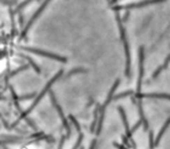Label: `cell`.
Listing matches in <instances>:
<instances>
[{"label":"cell","mask_w":170,"mask_h":149,"mask_svg":"<svg viewBox=\"0 0 170 149\" xmlns=\"http://www.w3.org/2000/svg\"><path fill=\"white\" fill-rule=\"evenodd\" d=\"M164 1H166V0H142V1H139V2L128 3V4H126V5L113 6L112 9L115 11H119L122 9L130 10V9H134V8H141V7H145L147 5H151V4H157V3H161Z\"/></svg>","instance_id":"3"},{"label":"cell","mask_w":170,"mask_h":149,"mask_svg":"<svg viewBox=\"0 0 170 149\" xmlns=\"http://www.w3.org/2000/svg\"><path fill=\"white\" fill-rule=\"evenodd\" d=\"M118 109L120 113V116L122 118V121H123V124H124V128H126V136L128 137L129 139L132 138V135H131V129L129 128V125H128V121H127V118H126V113H124V110L122 106H119Z\"/></svg>","instance_id":"9"},{"label":"cell","mask_w":170,"mask_h":149,"mask_svg":"<svg viewBox=\"0 0 170 149\" xmlns=\"http://www.w3.org/2000/svg\"><path fill=\"white\" fill-rule=\"evenodd\" d=\"M100 104H97V109L94 111V120L92 122V125H90V132H94L96 130L97 123L99 122V116H100Z\"/></svg>","instance_id":"12"},{"label":"cell","mask_w":170,"mask_h":149,"mask_svg":"<svg viewBox=\"0 0 170 149\" xmlns=\"http://www.w3.org/2000/svg\"><path fill=\"white\" fill-rule=\"evenodd\" d=\"M143 74H144V48L141 46L139 48V77H138V81H137L136 92H140Z\"/></svg>","instance_id":"6"},{"label":"cell","mask_w":170,"mask_h":149,"mask_svg":"<svg viewBox=\"0 0 170 149\" xmlns=\"http://www.w3.org/2000/svg\"><path fill=\"white\" fill-rule=\"evenodd\" d=\"M19 23H20L21 26L24 25V17L21 13H19Z\"/></svg>","instance_id":"27"},{"label":"cell","mask_w":170,"mask_h":149,"mask_svg":"<svg viewBox=\"0 0 170 149\" xmlns=\"http://www.w3.org/2000/svg\"><path fill=\"white\" fill-rule=\"evenodd\" d=\"M50 1H51V0H45V1H44V2L42 3V4L40 5V7H39V8L37 9V11H36V12L34 13V15H33V16L31 17V19L29 20V22H28V23H27V25H26V27L24 28V30H23V31H22V34H21V39H23L24 37H26V34H27V32L29 31V29L31 28V26L33 25V23H34V22L36 21V19H37V18L40 16V15H41V13L43 12V10H44L45 8H46V6H47V5L49 4V3H50Z\"/></svg>","instance_id":"5"},{"label":"cell","mask_w":170,"mask_h":149,"mask_svg":"<svg viewBox=\"0 0 170 149\" xmlns=\"http://www.w3.org/2000/svg\"><path fill=\"white\" fill-rule=\"evenodd\" d=\"M137 106H138V113H139V116H140V120L142 121L143 127H144V130L146 131V130H148V122H147V119L145 118L144 113H143L142 102H141V99H139V100H138Z\"/></svg>","instance_id":"11"},{"label":"cell","mask_w":170,"mask_h":149,"mask_svg":"<svg viewBox=\"0 0 170 149\" xmlns=\"http://www.w3.org/2000/svg\"><path fill=\"white\" fill-rule=\"evenodd\" d=\"M133 95V92H132V91H127V92H122V94H119V95H115V96H113L112 99L116 100V99L126 98V96H128V95Z\"/></svg>","instance_id":"17"},{"label":"cell","mask_w":170,"mask_h":149,"mask_svg":"<svg viewBox=\"0 0 170 149\" xmlns=\"http://www.w3.org/2000/svg\"><path fill=\"white\" fill-rule=\"evenodd\" d=\"M18 56H20V57H22V58H24L25 60H27V61L29 62V65L30 66H32V68L36 71V73H38V74H40L41 73V69H40V67H38V65L36 64L35 62L33 61V60L30 58V57H28V56H26V55H22V54H18Z\"/></svg>","instance_id":"15"},{"label":"cell","mask_w":170,"mask_h":149,"mask_svg":"<svg viewBox=\"0 0 170 149\" xmlns=\"http://www.w3.org/2000/svg\"><path fill=\"white\" fill-rule=\"evenodd\" d=\"M141 123H142V121H141V120H139V121L137 122V123L135 124V125L133 126V127H132V129H131V133H133V132L135 131V130H136V129L139 127V126L141 125Z\"/></svg>","instance_id":"26"},{"label":"cell","mask_w":170,"mask_h":149,"mask_svg":"<svg viewBox=\"0 0 170 149\" xmlns=\"http://www.w3.org/2000/svg\"><path fill=\"white\" fill-rule=\"evenodd\" d=\"M36 96V92H33V94H29V95H21V96H18V100H26V99H33Z\"/></svg>","instance_id":"20"},{"label":"cell","mask_w":170,"mask_h":149,"mask_svg":"<svg viewBox=\"0 0 170 149\" xmlns=\"http://www.w3.org/2000/svg\"><path fill=\"white\" fill-rule=\"evenodd\" d=\"M83 138H84V134L80 132V136H79V138L77 140V143L75 144V146L73 147V149H80V146H81V144H82Z\"/></svg>","instance_id":"21"},{"label":"cell","mask_w":170,"mask_h":149,"mask_svg":"<svg viewBox=\"0 0 170 149\" xmlns=\"http://www.w3.org/2000/svg\"><path fill=\"white\" fill-rule=\"evenodd\" d=\"M123 48H124V53H126V77H127L128 79L130 78V67H131V59H130V51H129V44H128V40L126 38L123 41Z\"/></svg>","instance_id":"7"},{"label":"cell","mask_w":170,"mask_h":149,"mask_svg":"<svg viewBox=\"0 0 170 149\" xmlns=\"http://www.w3.org/2000/svg\"><path fill=\"white\" fill-rule=\"evenodd\" d=\"M105 107L107 106L104 103L103 106L100 107V116H99V122H97V135H99L101 133V126H103V122H104V113H105Z\"/></svg>","instance_id":"10"},{"label":"cell","mask_w":170,"mask_h":149,"mask_svg":"<svg viewBox=\"0 0 170 149\" xmlns=\"http://www.w3.org/2000/svg\"><path fill=\"white\" fill-rule=\"evenodd\" d=\"M122 141H123V144L126 147H128V148H132V145L129 141V138L126 136V135H122Z\"/></svg>","instance_id":"22"},{"label":"cell","mask_w":170,"mask_h":149,"mask_svg":"<svg viewBox=\"0 0 170 149\" xmlns=\"http://www.w3.org/2000/svg\"><path fill=\"white\" fill-rule=\"evenodd\" d=\"M62 74H63V70H60L59 72L56 74V76H54V77L52 78V80L49 81V83L46 85V87H45V88H43V91L40 92V95L37 96V99H36L35 100H34V102L31 104V106H30V107H29V109H28L27 110H26V111H24V113H21L20 117H19V118L17 119V120L15 121L14 123L12 124V126H11V128H15V127H16V125L19 123V121H20L21 119H25V118H26V116H27V114H28V113H31V111H32L34 109H35V106H37L38 103L40 102V100L43 99V96H44L45 95H46V92H50V88H51V85H52L53 84H54L55 81H56L57 80H58L60 77L62 76Z\"/></svg>","instance_id":"1"},{"label":"cell","mask_w":170,"mask_h":149,"mask_svg":"<svg viewBox=\"0 0 170 149\" xmlns=\"http://www.w3.org/2000/svg\"><path fill=\"white\" fill-rule=\"evenodd\" d=\"M29 68V65H24V66H21L20 68H18L17 70H15V71H13L12 73H11L9 76H7V78H6V81H7V80H9L10 78H12V77H14V76H16L17 74H19L20 72H22V71H25V70H27Z\"/></svg>","instance_id":"16"},{"label":"cell","mask_w":170,"mask_h":149,"mask_svg":"<svg viewBox=\"0 0 170 149\" xmlns=\"http://www.w3.org/2000/svg\"><path fill=\"white\" fill-rule=\"evenodd\" d=\"M170 125V117L167 119V120L165 121V123H164V125H163V127L161 128V130L159 131V133H158V135H157V137L155 138V141H154V142H155V146H157L158 144H159V141H160V139H161V137H162V135H163L164 134V132H165V130L167 129V127Z\"/></svg>","instance_id":"14"},{"label":"cell","mask_w":170,"mask_h":149,"mask_svg":"<svg viewBox=\"0 0 170 149\" xmlns=\"http://www.w3.org/2000/svg\"><path fill=\"white\" fill-rule=\"evenodd\" d=\"M113 146L116 147L118 149H126V148L124 147V146H122V145H119V144H118L116 142H113Z\"/></svg>","instance_id":"29"},{"label":"cell","mask_w":170,"mask_h":149,"mask_svg":"<svg viewBox=\"0 0 170 149\" xmlns=\"http://www.w3.org/2000/svg\"><path fill=\"white\" fill-rule=\"evenodd\" d=\"M25 120H26V122H27V123L29 124V126H31V127H32L34 130H37V126L35 125V123H34V122L31 120V119H29V118L26 117V118H25Z\"/></svg>","instance_id":"25"},{"label":"cell","mask_w":170,"mask_h":149,"mask_svg":"<svg viewBox=\"0 0 170 149\" xmlns=\"http://www.w3.org/2000/svg\"><path fill=\"white\" fill-rule=\"evenodd\" d=\"M96 144H97V140L94 139L92 141V144H90V149H94V147H96Z\"/></svg>","instance_id":"30"},{"label":"cell","mask_w":170,"mask_h":149,"mask_svg":"<svg viewBox=\"0 0 170 149\" xmlns=\"http://www.w3.org/2000/svg\"><path fill=\"white\" fill-rule=\"evenodd\" d=\"M86 72H87V70L83 69V68H76V69H74V70L70 71V72L67 74L66 78H69V77L72 76V74H78V73H86Z\"/></svg>","instance_id":"18"},{"label":"cell","mask_w":170,"mask_h":149,"mask_svg":"<svg viewBox=\"0 0 170 149\" xmlns=\"http://www.w3.org/2000/svg\"><path fill=\"white\" fill-rule=\"evenodd\" d=\"M128 16H129V12H128V11H126V14H124V16H123L122 22H126L128 20Z\"/></svg>","instance_id":"28"},{"label":"cell","mask_w":170,"mask_h":149,"mask_svg":"<svg viewBox=\"0 0 170 149\" xmlns=\"http://www.w3.org/2000/svg\"><path fill=\"white\" fill-rule=\"evenodd\" d=\"M65 138H66V137H65V136H62V138H61V143H60V146H59V149H61V148H62V146H63V144H64V142H65Z\"/></svg>","instance_id":"31"},{"label":"cell","mask_w":170,"mask_h":149,"mask_svg":"<svg viewBox=\"0 0 170 149\" xmlns=\"http://www.w3.org/2000/svg\"><path fill=\"white\" fill-rule=\"evenodd\" d=\"M31 1H33V0H25V1L24 2H22L21 3V4L20 5H19L18 7H17V9H16V11H17V12H19V11H20L22 8H23V7H25L26 5H28L29 4V3L30 2H31Z\"/></svg>","instance_id":"24"},{"label":"cell","mask_w":170,"mask_h":149,"mask_svg":"<svg viewBox=\"0 0 170 149\" xmlns=\"http://www.w3.org/2000/svg\"><path fill=\"white\" fill-rule=\"evenodd\" d=\"M69 119L72 121V123L74 124V126L76 127V129H77V131H78V132H81V126H80V124H79V122L77 121V119H76L72 114L69 115Z\"/></svg>","instance_id":"19"},{"label":"cell","mask_w":170,"mask_h":149,"mask_svg":"<svg viewBox=\"0 0 170 149\" xmlns=\"http://www.w3.org/2000/svg\"><path fill=\"white\" fill-rule=\"evenodd\" d=\"M18 48L19 49H21V50H23V51H27V52H30V53L42 56V57L51 59V60H55V61H58V62H61V63H66L67 62V58L62 57V56H59V55H56V54H53V53H50V52H48V51L36 49V48H31V47H18Z\"/></svg>","instance_id":"2"},{"label":"cell","mask_w":170,"mask_h":149,"mask_svg":"<svg viewBox=\"0 0 170 149\" xmlns=\"http://www.w3.org/2000/svg\"><path fill=\"white\" fill-rule=\"evenodd\" d=\"M120 84V80H116L115 81V84L112 85V88H111V91H109V92H108V98H107V99H105V102H104V104L105 106H108V104L112 102V99H113V94H115V89H116V88H118V85Z\"/></svg>","instance_id":"13"},{"label":"cell","mask_w":170,"mask_h":149,"mask_svg":"<svg viewBox=\"0 0 170 149\" xmlns=\"http://www.w3.org/2000/svg\"><path fill=\"white\" fill-rule=\"evenodd\" d=\"M136 99H169L170 100V95L169 94H157V92H153V94H140V92H136L134 95Z\"/></svg>","instance_id":"8"},{"label":"cell","mask_w":170,"mask_h":149,"mask_svg":"<svg viewBox=\"0 0 170 149\" xmlns=\"http://www.w3.org/2000/svg\"><path fill=\"white\" fill-rule=\"evenodd\" d=\"M49 94H50V99H51V102L53 103V106H54L56 110L58 111L60 117H61V119H62L63 124H64V126H65V128L67 130V136L66 137H67V138H70V136H71V128H70V125H69V123H68L67 119L65 117V115H64V113H63V110H62V107L59 106L58 102H57V99H56V96L54 95V92H53L52 91H50V92H49Z\"/></svg>","instance_id":"4"},{"label":"cell","mask_w":170,"mask_h":149,"mask_svg":"<svg viewBox=\"0 0 170 149\" xmlns=\"http://www.w3.org/2000/svg\"><path fill=\"white\" fill-rule=\"evenodd\" d=\"M163 70H164L163 66H159V67H158V68L156 69V71H155V72H154L153 74H152V79H156V78H157L158 76H159V74H160Z\"/></svg>","instance_id":"23"},{"label":"cell","mask_w":170,"mask_h":149,"mask_svg":"<svg viewBox=\"0 0 170 149\" xmlns=\"http://www.w3.org/2000/svg\"><path fill=\"white\" fill-rule=\"evenodd\" d=\"M80 149H85V148H84V147H81Z\"/></svg>","instance_id":"32"}]
</instances>
